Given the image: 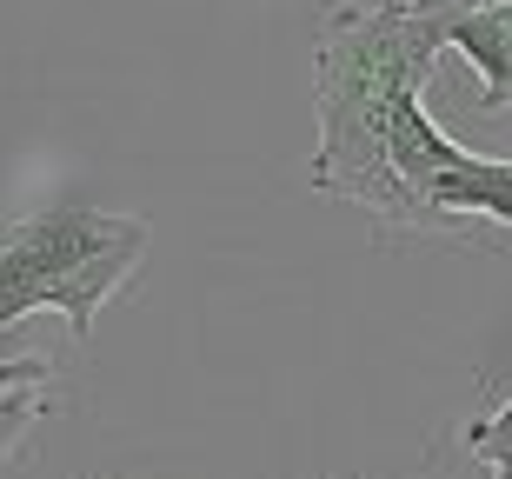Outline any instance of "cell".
<instances>
[{
  "mask_svg": "<svg viewBox=\"0 0 512 479\" xmlns=\"http://www.w3.org/2000/svg\"><path fill=\"white\" fill-rule=\"evenodd\" d=\"M439 47H446V20L419 14L413 0L326 7L320 47H313L320 147L306 160V187L360 207L380 233H406V240H453V227L419 207L413 187L393 173V154H386L399 100L426 94Z\"/></svg>",
  "mask_w": 512,
  "mask_h": 479,
  "instance_id": "1",
  "label": "cell"
},
{
  "mask_svg": "<svg viewBox=\"0 0 512 479\" xmlns=\"http://www.w3.org/2000/svg\"><path fill=\"white\" fill-rule=\"evenodd\" d=\"M147 220L100 213L87 200H54L27 220H0V333L27 313H60L87 340L100 307L147 260Z\"/></svg>",
  "mask_w": 512,
  "mask_h": 479,
  "instance_id": "2",
  "label": "cell"
},
{
  "mask_svg": "<svg viewBox=\"0 0 512 479\" xmlns=\"http://www.w3.org/2000/svg\"><path fill=\"white\" fill-rule=\"evenodd\" d=\"M386 154H393V173L413 187L419 207L453 227L459 247L473 240V227L512 233V160H486V154H473V147L446 140L419 94L399 100Z\"/></svg>",
  "mask_w": 512,
  "mask_h": 479,
  "instance_id": "3",
  "label": "cell"
},
{
  "mask_svg": "<svg viewBox=\"0 0 512 479\" xmlns=\"http://www.w3.org/2000/svg\"><path fill=\"white\" fill-rule=\"evenodd\" d=\"M446 47L473 60L479 74V114H506L512 107V7H479V14H459L446 27Z\"/></svg>",
  "mask_w": 512,
  "mask_h": 479,
  "instance_id": "4",
  "label": "cell"
},
{
  "mask_svg": "<svg viewBox=\"0 0 512 479\" xmlns=\"http://www.w3.org/2000/svg\"><path fill=\"white\" fill-rule=\"evenodd\" d=\"M466 453L493 479H512V386H506V400H499L493 413H479V420L466 426Z\"/></svg>",
  "mask_w": 512,
  "mask_h": 479,
  "instance_id": "5",
  "label": "cell"
},
{
  "mask_svg": "<svg viewBox=\"0 0 512 479\" xmlns=\"http://www.w3.org/2000/svg\"><path fill=\"white\" fill-rule=\"evenodd\" d=\"M54 413V400L40 393V386H14V393H0V466L14 460V446L27 440V426L47 420Z\"/></svg>",
  "mask_w": 512,
  "mask_h": 479,
  "instance_id": "6",
  "label": "cell"
},
{
  "mask_svg": "<svg viewBox=\"0 0 512 479\" xmlns=\"http://www.w3.org/2000/svg\"><path fill=\"white\" fill-rule=\"evenodd\" d=\"M54 380V366L40 360V353H20V360H0V393H14V386H47Z\"/></svg>",
  "mask_w": 512,
  "mask_h": 479,
  "instance_id": "7",
  "label": "cell"
}]
</instances>
